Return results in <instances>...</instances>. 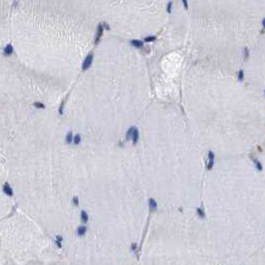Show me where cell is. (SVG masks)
Returning <instances> with one entry per match:
<instances>
[{
    "label": "cell",
    "instance_id": "cell-1",
    "mask_svg": "<svg viewBox=\"0 0 265 265\" xmlns=\"http://www.w3.org/2000/svg\"><path fill=\"white\" fill-rule=\"evenodd\" d=\"M2 192L5 194L6 196L8 198H13L14 196V189L11 186V184L8 182V181H5L2 186Z\"/></svg>",
    "mask_w": 265,
    "mask_h": 265
},
{
    "label": "cell",
    "instance_id": "cell-2",
    "mask_svg": "<svg viewBox=\"0 0 265 265\" xmlns=\"http://www.w3.org/2000/svg\"><path fill=\"white\" fill-rule=\"evenodd\" d=\"M93 59H94V54H93V53H90V54H89V55H88V56H87L84 59V61H83V64H82V67H81V69H82L83 71H86V70H88V69L91 67L92 63H93Z\"/></svg>",
    "mask_w": 265,
    "mask_h": 265
},
{
    "label": "cell",
    "instance_id": "cell-3",
    "mask_svg": "<svg viewBox=\"0 0 265 265\" xmlns=\"http://www.w3.org/2000/svg\"><path fill=\"white\" fill-rule=\"evenodd\" d=\"M14 46L12 45L11 43H8V44H6L4 47H3V49H2V55L4 57H11L13 54H14Z\"/></svg>",
    "mask_w": 265,
    "mask_h": 265
},
{
    "label": "cell",
    "instance_id": "cell-4",
    "mask_svg": "<svg viewBox=\"0 0 265 265\" xmlns=\"http://www.w3.org/2000/svg\"><path fill=\"white\" fill-rule=\"evenodd\" d=\"M103 33H104L103 25H102V24H99L98 27H97V33H96V36H95V45H98V43L100 42L101 37L103 36Z\"/></svg>",
    "mask_w": 265,
    "mask_h": 265
},
{
    "label": "cell",
    "instance_id": "cell-5",
    "mask_svg": "<svg viewBox=\"0 0 265 265\" xmlns=\"http://www.w3.org/2000/svg\"><path fill=\"white\" fill-rule=\"evenodd\" d=\"M87 230H88V228H87V226L85 225H80L78 226V228H77V234H78V236L82 237L84 236L85 234L87 233Z\"/></svg>",
    "mask_w": 265,
    "mask_h": 265
},
{
    "label": "cell",
    "instance_id": "cell-6",
    "mask_svg": "<svg viewBox=\"0 0 265 265\" xmlns=\"http://www.w3.org/2000/svg\"><path fill=\"white\" fill-rule=\"evenodd\" d=\"M149 206H150L151 211H156L157 208H158V202H157L153 198H150V200H149Z\"/></svg>",
    "mask_w": 265,
    "mask_h": 265
},
{
    "label": "cell",
    "instance_id": "cell-7",
    "mask_svg": "<svg viewBox=\"0 0 265 265\" xmlns=\"http://www.w3.org/2000/svg\"><path fill=\"white\" fill-rule=\"evenodd\" d=\"M63 241H64V237L62 235H56V237H55V244H56L57 247L62 248Z\"/></svg>",
    "mask_w": 265,
    "mask_h": 265
},
{
    "label": "cell",
    "instance_id": "cell-8",
    "mask_svg": "<svg viewBox=\"0 0 265 265\" xmlns=\"http://www.w3.org/2000/svg\"><path fill=\"white\" fill-rule=\"evenodd\" d=\"M139 135H140V133H139V130L135 128V130H134V132H133V135H132V141H133V143H134V145H135L137 143H138V141H139Z\"/></svg>",
    "mask_w": 265,
    "mask_h": 265
},
{
    "label": "cell",
    "instance_id": "cell-9",
    "mask_svg": "<svg viewBox=\"0 0 265 265\" xmlns=\"http://www.w3.org/2000/svg\"><path fill=\"white\" fill-rule=\"evenodd\" d=\"M81 220H82V222L84 224H86L89 221V214H88V212L86 210H82L81 211Z\"/></svg>",
    "mask_w": 265,
    "mask_h": 265
},
{
    "label": "cell",
    "instance_id": "cell-10",
    "mask_svg": "<svg viewBox=\"0 0 265 265\" xmlns=\"http://www.w3.org/2000/svg\"><path fill=\"white\" fill-rule=\"evenodd\" d=\"M73 137H74V135H73V132H69V133H67V135H66V137H65V141H66V144H68V145H71L72 143H73Z\"/></svg>",
    "mask_w": 265,
    "mask_h": 265
},
{
    "label": "cell",
    "instance_id": "cell-11",
    "mask_svg": "<svg viewBox=\"0 0 265 265\" xmlns=\"http://www.w3.org/2000/svg\"><path fill=\"white\" fill-rule=\"evenodd\" d=\"M131 44L135 47V48H141L144 47V42L141 41V40H132L131 41Z\"/></svg>",
    "mask_w": 265,
    "mask_h": 265
},
{
    "label": "cell",
    "instance_id": "cell-12",
    "mask_svg": "<svg viewBox=\"0 0 265 265\" xmlns=\"http://www.w3.org/2000/svg\"><path fill=\"white\" fill-rule=\"evenodd\" d=\"M33 107L36 108V109H38V110H44L46 108V106H45V104L42 103V102H34Z\"/></svg>",
    "mask_w": 265,
    "mask_h": 265
},
{
    "label": "cell",
    "instance_id": "cell-13",
    "mask_svg": "<svg viewBox=\"0 0 265 265\" xmlns=\"http://www.w3.org/2000/svg\"><path fill=\"white\" fill-rule=\"evenodd\" d=\"M81 141H82L81 135H80V134H76V135L73 137V143H72V144L77 146V145H79L80 143H81Z\"/></svg>",
    "mask_w": 265,
    "mask_h": 265
},
{
    "label": "cell",
    "instance_id": "cell-14",
    "mask_svg": "<svg viewBox=\"0 0 265 265\" xmlns=\"http://www.w3.org/2000/svg\"><path fill=\"white\" fill-rule=\"evenodd\" d=\"M135 129V127H131L130 129L128 130V132H127V135H126V139H127V141H130L131 140V138H132V135H133V132H134V130Z\"/></svg>",
    "mask_w": 265,
    "mask_h": 265
},
{
    "label": "cell",
    "instance_id": "cell-15",
    "mask_svg": "<svg viewBox=\"0 0 265 265\" xmlns=\"http://www.w3.org/2000/svg\"><path fill=\"white\" fill-rule=\"evenodd\" d=\"M196 213H198V215L200 218H204V217H205V212H204V210H203L201 207H198V208L196 209Z\"/></svg>",
    "mask_w": 265,
    "mask_h": 265
},
{
    "label": "cell",
    "instance_id": "cell-16",
    "mask_svg": "<svg viewBox=\"0 0 265 265\" xmlns=\"http://www.w3.org/2000/svg\"><path fill=\"white\" fill-rule=\"evenodd\" d=\"M64 107H65V100L62 101L61 105H60V107H59V110H58V112H59V115H60V116H63V114H64Z\"/></svg>",
    "mask_w": 265,
    "mask_h": 265
},
{
    "label": "cell",
    "instance_id": "cell-17",
    "mask_svg": "<svg viewBox=\"0 0 265 265\" xmlns=\"http://www.w3.org/2000/svg\"><path fill=\"white\" fill-rule=\"evenodd\" d=\"M72 202H73V204L75 206H79V204H80L79 198H78V196H74V198H72Z\"/></svg>",
    "mask_w": 265,
    "mask_h": 265
},
{
    "label": "cell",
    "instance_id": "cell-18",
    "mask_svg": "<svg viewBox=\"0 0 265 265\" xmlns=\"http://www.w3.org/2000/svg\"><path fill=\"white\" fill-rule=\"evenodd\" d=\"M157 39V37L156 36H147L145 38V42H152V41H155V40Z\"/></svg>",
    "mask_w": 265,
    "mask_h": 265
},
{
    "label": "cell",
    "instance_id": "cell-19",
    "mask_svg": "<svg viewBox=\"0 0 265 265\" xmlns=\"http://www.w3.org/2000/svg\"><path fill=\"white\" fill-rule=\"evenodd\" d=\"M208 159L210 162H214V152L212 151H209L208 152Z\"/></svg>",
    "mask_w": 265,
    "mask_h": 265
},
{
    "label": "cell",
    "instance_id": "cell-20",
    "mask_svg": "<svg viewBox=\"0 0 265 265\" xmlns=\"http://www.w3.org/2000/svg\"><path fill=\"white\" fill-rule=\"evenodd\" d=\"M243 79H244V71L243 70H239V72H238V80L242 81Z\"/></svg>",
    "mask_w": 265,
    "mask_h": 265
},
{
    "label": "cell",
    "instance_id": "cell-21",
    "mask_svg": "<svg viewBox=\"0 0 265 265\" xmlns=\"http://www.w3.org/2000/svg\"><path fill=\"white\" fill-rule=\"evenodd\" d=\"M253 161H254V163H255V164H256V168H257V169L261 170V169H262V164H261V163H260V162H258L256 158H253Z\"/></svg>",
    "mask_w": 265,
    "mask_h": 265
},
{
    "label": "cell",
    "instance_id": "cell-22",
    "mask_svg": "<svg viewBox=\"0 0 265 265\" xmlns=\"http://www.w3.org/2000/svg\"><path fill=\"white\" fill-rule=\"evenodd\" d=\"M137 249H138V245H137V243L134 242L132 244V246H131V250L133 251V252H135L137 251Z\"/></svg>",
    "mask_w": 265,
    "mask_h": 265
},
{
    "label": "cell",
    "instance_id": "cell-23",
    "mask_svg": "<svg viewBox=\"0 0 265 265\" xmlns=\"http://www.w3.org/2000/svg\"><path fill=\"white\" fill-rule=\"evenodd\" d=\"M171 6H172V2H169L168 3V8H167L168 13H171Z\"/></svg>",
    "mask_w": 265,
    "mask_h": 265
},
{
    "label": "cell",
    "instance_id": "cell-24",
    "mask_svg": "<svg viewBox=\"0 0 265 265\" xmlns=\"http://www.w3.org/2000/svg\"><path fill=\"white\" fill-rule=\"evenodd\" d=\"M102 25H103V28H104V29H107V30H110V29H111V27H110V25H109L108 23L104 22L103 24H102Z\"/></svg>",
    "mask_w": 265,
    "mask_h": 265
},
{
    "label": "cell",
    "instance_id": "cell-25",
    "mask_svg": "<svg viewBox=\"0 0 265 265\" xmlns=\"http://www.w3.org/2000/svg\"><path fill=\"white\" fill-rule=\"evenodd\" d=\"M244 55H245V59H247L249 56V52H248V48H244Z\"/></svg>",
    "mask_w": 265,
    "mask_h": 265
},
{
    "label": "cell",
    "instance_id": "cell-26",
    "mask_svg": "<svg viewBox=\"0 0 265 265\" xmlns=\"http://www.w3.org/2000/svg\"><path fill=\"white\" fill-rule=\"evenodd\" d=\"M182 4H183V6H184V8H186V9H187V6H188V3H187V1L183 0V1H182Z\"/></svg>",
    "mask_w": 265,
    "mask_h": 265
}]
</instances>
